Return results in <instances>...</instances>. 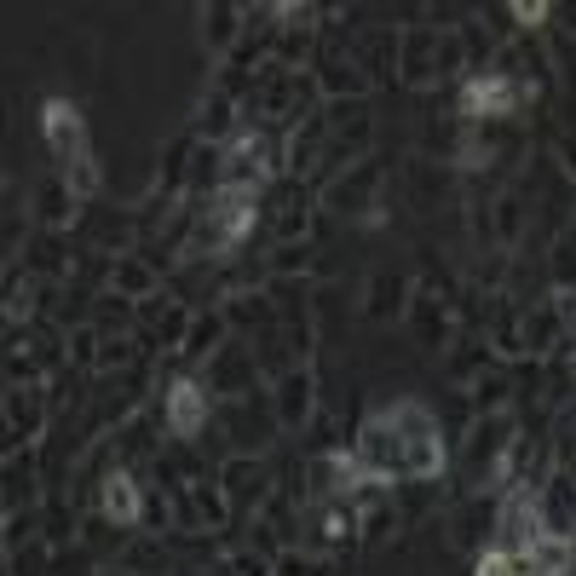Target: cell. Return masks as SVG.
I'll use <instances>...</instances> for the list:
<instances>
[{
	"label": "cell",
	"instance_id": "4fadbf2b",
	"mask_svg": "<svg viewBox=\"0 0 576 576\" xmlns=\"http://www.w3.org/2000/svg\"><path fill=\"white\" fill-rule=\"evenodd\" d=\"M479 576H513V560H507V553H484V560H479Z\"/></svg>",
	"mask_w": 576,
	"mask_h": 576
},
{
	"label": "cell",
	"instance_id": "7c38bea8",
	"mask_svg": "<svg viewBox=\"0 0 576 576\" xmlns=\"http://www.w3.org/2000/svg\"><path fill=\"white\" fill-rule=\"evenodd\" d=\"M70 184H75V196H93V184H98V173H93V161L81 156L75 168H70Z\"/></svg>",
	"mask_w": 576,
	"mask_h": 576
},
{
	"label": "cell",
	"instance_id": "52a82bcc",
	"mask_svg": "<svg viewBox=\"0 0 576 576\" xmlns=\"http://www.w3.org/2000/svg\"><path fill=\"white\" fill-rule=\"evenodd\" d=\"M225 168H231V184H265V139L260 133H242L231 151H225Z\"/></svg>",
	"mask_w": 576,
	"mask_h": 576
},
{
	"label": "cell",
	"instance_id": "6da1fadb",
	"mask_svg": "<svg viewBox=\"0 0 576 576\" xmlns=\"http://www.w3.org/2000/svg\"><path fill=\"white\" fill-rule=\"evenodd\" d=\"M386 421H393V427L404 432V472H409V479H432V472L444 467L439 421H432L427 409H416V404H398Z\"/></svg>",
	"mask_w": 576,
	"mask_h": 576
},
{
	"label": "cell",
	"instance_id": "8992f818",
	"mask_svg": "<svg viewBox=\"0 0 576 576\" xmlns=\"http://www.w3.org/2000/svg\"><path fill=\"white\" fill-rule=\"evenodd\" d=\"M202 421H208V393H202L196 381H179L168 393V427L179 432V439H196Z\"/></svg>",
	"mask_w": 576,
	"mask_h": 576
},
{
	"label": "cell",
	"instance_id": "8fae6325",
	"mask_svg": "<svg viewBox=\"0 0 576 576\" xmlns=\"http://www.w3.org/2000/svg\"><path fill=\"white\" fill-rule=\"evenodd\" d=\"M295 416H305V375L283 386V421H295Z\"/></svg>",
	"mask_w": 576,
	"mask_h": 576
},
{
	"label": "cell",
	"instance_id": "30bf717a",
	"mask_svg": "<svg viewBox=\"0 0 576 576\" xmlns=\"http://www.w3.org/2000/svg\"><path fill=\"white\" fill-rule=\"evenodd\" d=\"M352 525H358V513H352V507H317V530H323L328 542L352 537Z\"/></svg>",
	"mask_w": 576,
	"mask_h": 576
},
{
	"label": "cell",
	"instance_id": "ba28073f",
	"mask_svg": "<svg viewBox=\"0 0 576 576\" xmlns=\"http://www.w3.org/2000/svg\"><path fill=\"white\" fill-rule=\"evenodd\" d=\"M502 530H507V537H513V542H519V548H530V542H537V537H542V519H537V502H530V496H513V502H507V513H502Z\"/></svg>",
	"mask_w": 576,
	"mask_h": 576
},
{
	"label": "cell",
	"instance_id": "9c48e42d",
	"mask_svg": "<svg viewBox=\"0 0 576 576\" xmlns=\"http://www.w3.org/2000/svg\"><path fill=\"white\" fill-rule=\"evenodd\" d=\"M105 513H110V519H116V525H139V513H144V502H139V490H133V479H121V472H116V479L105 484Z\"/></svg>",
	"mask_w": 576,
	"mask_h": 576
},
{
	"label": "cell",
	"instance_id": "5b68a950",
	"mask_svg": "<svg viewBox=\"0 0 576 576\" xmlns=\"http://www.w3.org/2000/svg\"><path fill=\"white\" fill-rule=\"evenodd\" d=\"M571 560H576V542L560 537V530H542V537L525 548V576H565Z\"/></svg>",
	"mask_w": 576,
	"mask_h": 576
},
{
	"label": "cell",
	"instance_id": "7a4b0ae2",
	"mask_svg": "<svg viewBox=\"0 0 576 576\" xmlns=\"http://www.w3.org/2000/svg\"><path fill=\"white\" fill-rule=\"evenodd\" d=\"M352 456H358V467H363L369 484L393 479V472H404V432H398L393 421H369Z\"/></svg>",
	"mask_w": 576,
	"mask_h": 576
},
{
	"label": "cell",
	"instance_id": "277c9868",
	"mask_svg": "<svg viewBox=\"0 0 576 576\" xmlns=\"http://www.w3.org/2000/svg\"><path fill=\"white\" fill-rule=\"evenodd\" d=\"M40 128H47V144H52L58 161H70V168H75V161L87 156V151H81V116H75V105L52 98V105L40 110Z\"/></svg>",
	"mask_w": 576,
	"mask_h": 576
},
{
	"label": "cell",
	"instance_id": "3957f363",
	"mask_svg": "<svg viewBox=\"0 0 576 576\" xmlns=\"http://www.w3.org/2000/svg\"><path fill=\"white\" fill-rule=\"evenodd\" d=\"M513 105H519V87H513L507 75H479V81H467L461 87V116L467 121H490V116H507Z\"/></svg>",
	"mask_w": 576,
	"mask_h": 576
}]
</instances>
